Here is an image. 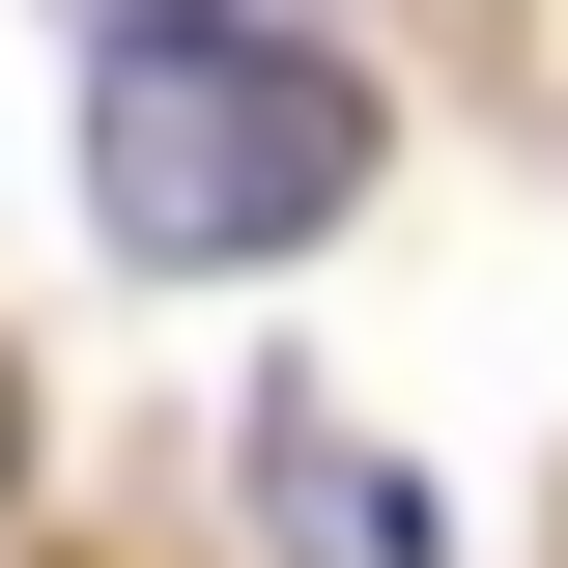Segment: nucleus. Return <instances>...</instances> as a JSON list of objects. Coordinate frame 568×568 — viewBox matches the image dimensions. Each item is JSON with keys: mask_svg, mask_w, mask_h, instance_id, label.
Here are the masks:
<instances>
[{"mask_svg": "<svg viewBox=\"0 0 568 568\" xmlns=\"http://www.w3.org/2000/svg\"><path fill=\"white\" fill-rule=\"evenodd\" d=\"M0 484H29V398H0Z\"/></svg>", "mask_w": 568, "mask_h": 568, "instance_id": "7ed1b4c3", "label": "nucleus"}, {"mask_svg": "<svg viewBox=\"0 0 568 568\" xmlns=\"http://www.w3.org/2000/svg\"><path fill=\"white\" fill-rule=\"evenodd\" d=\"M85 29H114V0H85Z\"/></svg>", "mask_w": 568, "mask_h": 568, "instance_id": "20e7f679", "label": "nucleus"}, {"mask_svg": "<svg viewBox=\"0 0 568 568\" xmlns=\"http://www.w3.org/2000/svg\"><path fill=\"white\" fill-rule=\"evenodd\" d=\"M369 200V58L284 0H114L85 29V227L142 284H256Z\"/></svg>", "mask_w": 568, "mask_h": 568, "instance_id": "f257e3e1", "label": "nucleus"}, {"mask_svg": "<svg viewBox=\"0 0 568 568\" xmlns=\"http://www.w3.org/2000/svg\"><path fill=\"white\" fill-rule=\"evenodd\" d=\"M256 540L284 568H426V484H369L313 398H256Z\"/></svg>", "mask_w": 568, "mask_h": 568, "instance_id": "f03ea898", "label": "nucleus"}]
</instances>
